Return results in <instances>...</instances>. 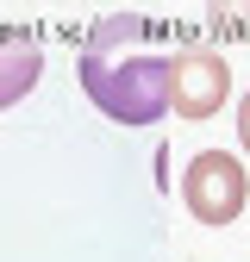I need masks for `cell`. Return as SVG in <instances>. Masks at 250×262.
I'll return each instance as SVG.
<instances>
[{"instance_id": "6da1fadb", "label": "cell", "mask_w": 250, "mask_h": 262, "mask_svg": "<svg viewBox=\"0 0 250 262\" xmlns=\"http://www.w3.org/2000/svg\"><path fill=\"white\" fill-rule=\"evenodd\" d=\"M150 31H156L150 19L119 13V19H100V25L88 31V44H81V62H75L81 94L113 125H156V119L169 113L175 56H163V50H132V44L150 38Z\"/></svg>"}, {"instance_id": "7a4b0ae2", "label": "cell", "mask_w": 250, "mask_h": 262, "mask_svg": "<svg viewBox=\"0 0 250 262\" xmlns=\"http://www.w3.org/2000/svg\"><path fill=\"white\" fill-rule=\"evenodd\" d=\"M250 200V175L244 162L225 150H194V162L181 169V206L200 225H232Z\"/></svg>"}, {"instance_id": "3957f363", "label": "cell", "mask_w": 250, "mask_h": 262, "mask_svg": "<svg viewBox=\"0 0 250 262\" xmlns=\"http://www.w3.org/2000/svg\"><path fill=\"white\" fill-rule=\"evenodd\" d=\"M225 94H232V62L194 44V50H175V88H169V106L181 119H213L219 106H225Z\"/></svg>"}, {"instance_id": "277c9868", "label": "cell", "mask_w": 250, "mask_h": 262, "mask_svg": "<svg viewBox=\"0 0 250 262\" xmlns=\"http://www.w3.org/2000/svg\"><path fill=\"white\" fill-rule=\"evenodd\" d=\"M44 75V44L25 38V31H0V113L19 106Z\"/></svg>"}, {"instance_id": "5b68a950", "label": "cell", "mask_w": 250, "mask_h": 262, "mask_svg": "<svg viewBox=\"0 0 250 262\" xmlns=\"http://www.w3.org/2000/svg\"><path fill=\"white\" fill-rule=\"evenodd\" d=\"M238 144H244V156H250V94L238 100Z\"/></svg>"}]
</instances>
